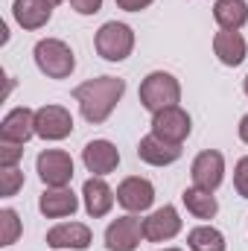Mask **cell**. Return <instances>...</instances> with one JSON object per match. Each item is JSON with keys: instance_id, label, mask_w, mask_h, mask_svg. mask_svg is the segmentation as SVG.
<instances>
[{"instance_id": "cell-15", "label": "cell", "mask_w": 248, "mask_h": 251, "mask_svg": "<svg viewBox=\"0 0 248 251\" xmlns=\"http://www.w3.org/2000/svg\"><path fill=\"white\" fill-rule=\"evenodd\" d=\"M82 199H85L88 216H91V219H102V216L111 213V207H114V201H117V193L105 184V178L91 176V178L85 181V187H82Z\"/></svg>"}, {"instance_id": "cell-31", "label": "cell", "mask_w": 248, "mask_h": 251, "mask_svg": "<svg viewBox=\"0 0 248 251\" xmlns=\"http://www.w3.org/2000/svg\"><path fill=\"white\" fill-rule=\"evenodd\" d=\"M50 3H53V6H59V3H62V0H50Z\"/></svg>"}, {"instance_id": "cell-11", "label": "cell", "mask_w": 248, "mask_h": 251, "mask_svg": "<svg viewBox=\"0 0 248 251\" xmlns=\"http://www.w3.org/2000/svg\"><path fill=\"white\" fill-rule=\"evenodd\" d=\"M178 234H181V216L173 204H164L143 219V240L149 243H167Z\"/></svg>"}, {"instance_id": "cell-26", "label": "cell", "mask_w": 248, "mask_h": 251, "mask_svg": "<svg viewBox=\"0 0 248 251\" xmlns=\"http://www.w3.org/2000/svg\"><path fill=\"white\" fill-rule=\"evenodd\" d=\"M234 187H237V193L243 199H248V155L240 158L237 167H234Z\"/></svg>"}, {"instance_id": "cell-24", "label": "cell", "mask_w": 248, "mask_h": 251, "mask_svg": "<svg viewBox=\"0 0 248 251\" xmlns=\"http://www.w3.org/2000/svg\"><path fill=\"white\" fill-rule=\"evenodd\" d=\"M24 187V173L21 167H3L0 170V196H15L18 190Z\"/></svg>"}, {"instance_id": "cell-17", "label": "cell", "mask_w": 248, "mask_h": 251, "mask_svg": "<svg viewBox=\"0 0 248 251\" xmlns=\"http://www.w3.org/2000/svg\"><path fill=\"white\" fill-rule=\"evenodd\" d=\"M38 210L47 219H64L73 216L79 210V196L70 187H44L41 199H38Z\"/></svg>"}, {"instance_id": "cell-14", "label": "cell", "mask_w": 248, "mask_h": 251, "mask_svg": "<svg viewBox=\"0 0 248 251\" xmlns=\"http://www.w3.org/2000/svg\"><path fill=\"white\" fill-rule=\"evenodd\" d=\"M137 158L143 164H152V167H170L181 158V143H170L158 134H146L140 143H137Z\"/></svg>"}, {"instance_id": "cell-21", "label": "cell", "mask_w": 248, "mask_h": 251, "mask_svg": "<svg viewBox=\"0 0 248 251\" xmlns=\"http://www.w3.org/2000/svg\"><path fill=\"white\" fill-rule=\"evenodd\" d=\"M181 201H184L187 213H193L196 219H213L219 213V201L210 190H201V187H187L181 193Z\"/></svg>"}, {"instance_id": "cell-9", "label": "cell", "mask_w": 248, "mask_h": 251, "mask_svg": "<svg viewBox=\"0 0 248 251\" xmlns=\"http://www.w3.org/2000/svg\"><path fill=\"white\" fill-rule=\"evenodd\" d=\"M190 114H187L181 105H173V108H164L158 114H152V134L170 140V143H184L190 137Z\"/></svg>"}, {"instance_id": "cell-12", "label": "cell", "mask_w": 248, "mask_h": 251, "mask_svg": "<svg viewBox=\"0 0 248 251\" xmlns=\"http://www.w3.org/2000/svg\"><path fill=\"white\" fill-rule=\"evenodd\" d=\"M155 201V187L149 178H140V176H128L120 181L117 187V204L125 207L128 213H143L149 210Z\"/></svg>"}, {"instance_id": "cell-25", "label": "cell", "mask_w": 248, "mask_h": 251, "mask_svg": "<svg viewBox=\"0 0 248 251\" xmlns=\"http://www.w3.org/2000/svg\"><path fill=\"white\" fill-rule=\"evenodd\" d=\"M24 158V146L18 143H0V170L3 167H18Z\"/></svg>"}, {"instance_id": "cell-1", "label": "cell", "mask_w": 248, "mask_h": 251, "mask_svg": "<svg viewBox=\"0 0 248 251\" xmlns=\"http://www.w3.org/2000/svg\"><path fill=\"white\" fill-rule=\"evenodd\" d=\"M123 94L125 82L120 76H99V79H88V82L73 88V100L79 102L82 117L94 126L105 123L111 117V111L123 100Z\"/></svg>"}, {"instance_id": "cell-10", "label": "cell", "mask_w": 248, "mask_h": 251, "mask_svg": "<svg viewBox=\"0 0 248 251\" xmlns=\"http://www.w3.org/2000/svg\"><path fill=\"white\" fill-rule=\"evenodd\" d=\"M82 164H85V170L91 173V176H108V173H114L117 167H120V149L111 143V140H91V143H85V149H82Z\"/></svg>"}, {"instance_id": "cell-16", "label": "cell", "mask_w": 248, "mask_h": 251, "mask_svg": "<svg viewBox=\"0 0 248 251\" xmlns=\"http://www.w3.org/2000/svg\"><path fill=\"white\" fill-rule=\"evenodd\" d=\"M94 234L85 222H59L56 228L47 231V246L50 249H76L85 251L91 246Z\"/></svg>"}, {"instance_id": "cell-23", "label": "cell", "mask_w": 248, "mask_h": 251, "mask_svg": "<svg viewBox=\"0 0 248 251\" xmlns=\"http://www.w3.org/2000/svg\"><path fill=\"white\" fill-rule=\"evenodd\" d=\"M21 237V219L12 207H3L0 210V246H12L18 243Z\"/></svg>"}, {"instance_id": "cell-29", "label": "cell", "mask_w": 248, "mask_h": 251, "mask_svg": "<svg viewBox=\"0 0 248 251\" xmlns=\"http://www.w3.org/2000/svg\"><path fill=\"white\" fill-rule=\"evenodd\" d=\"M240 140H243V143L248 146V114L243 117V120H240Z\"/></svg>"}, {"instance_id": "cell-28", "label": "cell", "mask_w": 248, "mask_h": 251, "mask_svg": "<svg viewBox=\"0 0 248 251\" xmlns=\"http://www.w3.org/2000/svg\"><path fill=\"white\" fill-rule=\"evenodd\" d=\"M155 0H117V6L123 9V12H140V9H146V6H152Z\"/></svg>"}, {"instance_id": "cell-13", "label": "cell", "mask_w": 248, "mask_h": 251, "mask_svg": "<svg viewBox=\"0 0 248 251\" xmlns=\"http://www.w3.org/2000/svg\"><path fill=\"white\" fill-rule=\"evenodd\" d=\"M32 134H35V111L26 108V105L12 108L3 117V123H0V143H18V146H24Z\"/></svg>"}, {"instance_id": "cell-5", "label": "cell", "mask_w": 248, "mask_h": 251, "mask_svg": "<svg viewBox=\"0 0 248 251\" xmlns=\"http://www.w3.org/2000/svg\"><path fill=\"white\" fill-rule=\"evenodd\" d=\"M35 170L44 187H67L73 181V158L62 149H44L35 161Z\"/></svg>"}, {"instance_id": "cell-4", "label": "cell", "mask_w": 248, "mask_h": 251, "mask_svg": "<svg viewBox=\"0 0 248 251\" xmlns=\"http://www.w3.org/2000/svg\"><path fill=\"white\" fill-rule=\"evenodd\" d=\"M94 47L97 53L105 59V62H123L131 56L134 50V32L128 24H120V21H108L99 26L97 38H94Z\"/></svg>"}, {"instance_id": "cell-19", "label": "cell", "mask_w": 248, "mask_h": 251, "mask_svg": "<svg viewBox=\"0 0 248 251\" xmlns=\"http://www.w3.org/2000/svg\"><path fill=\"white\" fill-rule=\"evenodd\" d=\"M246 38L240 32H231V29H219L213 35V53L216 59L225 64V67H237V64L246 62Z\"/></svg>"}, {"instance_id": "cell-8", "label": "cell", "mask_w": 248, "mask_h": 251, "mask_svg": "<svg viewBox=\"0 0 248 251\" xmlns=\"http://www.w3.org/2000/svg\"><path fill=\"white\" fill-rule=\"evenodd\" d=\"M143 240V222L134 213H125L105 228V249L108 251H134Z\"/></svg>"}, {"instance_id": "cell-20", "label": "cell", "mask_w": 248, "mask_h": 251, "mask_svg": "<svg viewBox=\"0 0 248 251\" xmlns=\"http://www.w3.org/2000/svg\"><path fill=\"white\" fill-rule=\"evenodd\" d=\"M213 18L222 29L240 32L248 24V3L246 0H216L213 3Z\"/></svg>"}, {"instance_id": "cell-3", "label": "cell", "mask_w": 248, "mask_h": 251, "mask_svg": "<svg viewBox=\"0 0 248 251\" xmlns=\"http://www.w3.org/2000/svg\"><path fill=\"white\" fill-rule=\"evenodd\" d=\"M32 56H35L38 70L44 76H50V79H67L73 73V67H76V56L62 38H41L35 44Z\"/></svg>"}, {"instance_id": "cell-6", "label": "cell", "mask_w": 248, "mask_h": 251, "mask_svg": "<svg viewBox=\"0 0 248 251\" xmlns=\"http://www.w3.org/2000/svg\"><path fill=\"white\" fill-rule=\"evenodd\" d=\"M190 176H193V187H201V190L213 193L222 184V178H225V155L216 152V149L198 152L193 167H190Z\"/></svg>"}, {"instance_id": "cell-22", "label": "cell", "mask_w": 248, "mask_h": 251, "mask_svg": "<svg viewBox=\"0 0 248 251\" xmlns=\"http://www.w3.org/2000/svg\"><path fill=\"white\" fill-rule=\"evenodd\" d=\"M187 246L190 251H225L228 243H225V234L213 225H198L187 234Z\"/></svg>"}, {"instance_id": "cell-30", "label": "cell", "mask_w": 248, "mask_h": 251, "mask_svg": "<svg viewBox=\"0 0 248 251\" xmlns=\"http://www.w3.org/2000/svg\"><path fill=\"white\" fill-rule=\"evenodd\" d=\"M243 91H246V97H248V76H246V82H243Z\"/></svg>"}, {"instance_id": "cell-7", "label": "cell", "mask_w": 248, "mask_h": 251, "mask_svg": "<svg viewBox=\"0 0 248 251\" xmlns=\"http://www.w3.org/2000/svg\"><path fill=\"white\" fill-rule=\"evenodd\" d=\"M73 131V117L64 105H41L35 111V134L41 140H64Z\"/></svg>"}, {"instance_id": "cell-32", "label": "cell", "mask_w": 248, "mask_h": 251, "mask_svg": "<svg viewBox=\"0 0 248 251\" xmlns=\"http://www.w3.org/2000/svg\"><path fill=\"white\" fill-rule=\"evenodd\" d=\"M161 251H181V249H161Z\"/></svg>"}, {"instance_id": "cell-27", "label": "cell", "mask_w": 248, "mask_h": 251, "mask_svg": "<svg viewBox=\"0 0 248 251\" xmlns=\"http://www.w3.org/2000/svg\"><path fill=\"white\" fill-rule=\"evenodd\" d=\"M70 6L79 15H97L102 9V0H70Z\"/></svg>"}, {"instance_id": "cell-2", "label": "cell", "mask_w": 248, "mask_h": 251, "mask_svg": "<svg viewBox=\"0 0 248 251\" xmlns=\"http://www.w3.org/2000/svg\"><path fill=\"white\" fill-rule=\"evenodd\" d=\"M137 97H140V105H143L146 111L158 114V111L173 108V105L181 102V85H178V79H175L173 73L155 70V73H149V76L140 82Z\"/></svg>"}, {"instance_id": "cell-18", "label": "cell", "mask_w": 248, "mask_h": 251, "mask_svg": "<svg viewBox=\"0 0 248 251\" xmlns=\"http://www.w3.org/2000/svg\"><path fill=\"white\" fill-rule=\"evenodd\" d=\"M12 15H15V21H18L21 29L35 32V29H41V26L50 24L53 3L50 0H15L12 3Z\"/></svg>"}]
</instances>
